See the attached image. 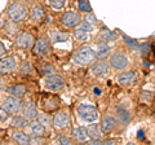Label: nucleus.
I'll use <instances>...</instances> for the list:
<instances>
[{
	"label": "nucleus",
	"mask_w": 155,
	"mask_h": 145,
	"mask_svg": "<svg viewBox=\"0 0 155 145\" xmlns=\"http://www.w3.org/2000/svg\"><path fill=\"white\" fill-rule=\"evenodd\" d=\"M96 57H97L96 52L92 49V48L84 47V48H81V49H79L75 53L74 57H72V61L79 66H88L91 64H93Z\"/></svg>",
	"instance_id": "obj_1"
},
{
	"label": "nucleus",
	"mask_w": 155,
	"mask_h": 145,
	"mask_svg": "<svg viewBox=\"0 0 155 145\" xmlns=\"http://www.w3.org/2000/svg\"><path fill=\"white\" fill-rule=\"evenodd\" d=\"M8 16L13 22H19L25 20L27 16L26 7L21 3H13L11 7L8 8Z\"/></svg>",
	"instance_id": "obj_2"
},
{
	"label": "nucleus",
	"mask_w": 155,
	"mask_h": 145,
	"mask_svg": "<svg viewBox=\"0 0 155 145\" xmlns=\"http://www.w3.org/2000/svg\"><path fill=\"white\" fill-rule=\"evenodd\" d=\"M78 114H79V117L85 120V122L88 123H92L94 122V120L98 118V112H97V109L94 106L92 105H79V108H78Z\"/></svg>",
	"instance_id": "obj_3"
},
{
	"label": "nucleus",
	"mask_w": 155,
	"mask_h": 145,
	"mask_svg": "<svg viewBox=\"0 0 155 145\" xmlns=\"http://www.w3.org/2000/svg\"><path fill=\"white\" fill-rule=\"evenodd\" d=\"M3 106L9 114H16L22 108L21 97H17V96H13V95L8 96V97L3 100Z\"/></svg>",
	"instance_id": "obj_4"
},
{
	"label": "nucleus",
	"mask_w": 155,
	"mask_h": 145,
	"mask_svg": "<svg viewBox=\"0 0 155 145\" xmlns=\"http://www.w3.org/2000/svg\"><path fill=\"white\" fill-rule=\"evenodd\" d=\"M51 51V43L47 38H39L32 46V53L35 56H45Z\"/></svg>",
	"instance_id": "obj_5"
},
{
	"label": "nucleus",
	"mask_w": 155,
	"mask_h": 145,
	"mask_svg": "<svg viewBox=\"0 0 155 145\" xmlns=\"http://www.w3.org/2000/svg\"><path fill=\"white\" fill-rule=\"evenodd\" d=\"M52 124L56 128H60V130H65L69 127L70 124V115L67 112H65V110H61V112L56 113L54 115H53L52 118Z\"/></svg>",
	"instance_id": "obj_6"
},
{
	"label": "nucleus",
	"mask_w": 155,
	"mask_h": 145,
	"mask_svg": "<svg viewBox=\"0 0 155 145\" xmlns=\"http://www.w3.org/2000/svg\"><path fill=\"white\" fill-rule=\"evenodd\" d=\"M44 86L49 91H58L64 87V78L57 74H51L44 80Z\"/></svg>",
	"instance_id": "obj_7"
},
{
	"label": "nucleus",
	"mask_w": 155,
	"mask_h": 145,
	"mask_svg": "<svg viewBox=\"0 0 155 145\" xmlns=\"http://www.w3.org/2000/svg\"><path fill=\"white\" fill-rule=\"evenodd\" d=\"M34 43H35V39L30 32H21L16 38V46L22 48V49H30L32 48Z\"/></svg>",
	"instance_id": "obj_8"
},
{
	"label": "nucleus",
	"mask_w": 155,
	"mask_h": 145,
	"mask_svg": "<svg viewBox=\"0 0 155 145\" xmlns=\"http://www.w3.org/2000/svg\"><path fill=\"white\" fill-rule=\"evenodd\" d=\"M110 65L111 67H114L115 70H123L127 67L128 65V59H127V56H124L123 53H114L113 56L110 57Z\"/></svg>",
	"instance_id": "obj_9"
},
{
	"label": "nucleus",
	"mask_w": 155,
	"mask_h": 145,
	"mask_svg": "<svg viewBox=\"0 0 155 145\" xmlns=\"http://www.w3.org/2000/svg\"><path fill=\"white\" fill-rule=\"evenodd\" d=\"M61 22H62V25H64L65 27L71 29V27H76L81 21H80V17H79V14L78 13H75V12H66V13H64V16H62Z\"/></svg>",
	"instance_id": "obj_10"
},
{
	"label": "nucleus",
	"mask_w": 155,
	"mask_h": 145,
	"mask_svg": "<svg viewBox=\"0 0 155 145\" xmlns=\"http://www.w3.org/2000/svg\"><path fill=\"white\" fill-rule=\"evenodd\" d=\"M17 61L14 57H4L0 60V74H9L16 70Z\"/></svg>",
	"instance_id": "obj_11"
},
{
	"label": "nucleus",
	"mask_w": 155,
	"mask_h": 145,
	"mask_svg": "<svg viewBox=\"0 0 155 145\" xmlns=\"http://www.w3.org/2000/svg\"><path fill=\"white\" fill-rule=\"evenodd\" d=\"M92 74L96 76H105L109 72V65L105 61H96L91 67Z\"/></svg>",
	"instance_id": "obj_12"
},
{
	"label": "nucleus",
	"mask_w": 155,
	"mask_h": 145,
	"mask_svg": "<svg viewBox=\"0 0 155 145\" xmlns=\"http://www.w3.org/2000/svg\"><path fill=\"white\" fill-rule=\"evenodd\" d=\"M22 115L26 117L27 119H34L38 115L36 105L32 101H27V103L22 106Z\"/></svg>",
	"instance_id": "obj_13"
},
{
	"label": "nucleus",
	"mask_w": 155,
	"mask_h": 145,
	"mask_svg": "<svg viewBox=\"0 0 155 145\" xmlns=\"http://www.w3.org/2000/svg\"><path fill=\"white\" fill-rule=\"evenodd\" d=\"M87 131H88V136L93 140V141H98V140L102 139L104 131H102V128H101V126H98V124L93 123V124L88 126Z\"/></svg>",
	"instance_id": "obj_14"
},
{
	"label": "nucleus",
	"mask_w": 155,
	"mask_h": 145,
	"mask_svg": "<svg viewBox=\"0 0 155 145\" xmlns=\"http://www.w3.org/2000/svg\"><path fill=\"white\" fill-rule=\"evenodd\" d=\"M116 126V119L113 115H105V117L101 119V128H102L104 132H110L113 131Z\"/></svg>",
	"instance_id": "obj_15"
},
{
	"label": "nucleus",
	"mask_w": 155,
	"mask_h": 145,
	"mask_svg": "<svg viewBox=\"0 0 155 145\" xmlns=\"http://www.w3.org/2000/svg\"><path fill=\"white\" fill-rule=\"evenodd\" d=\"M134 80H136V72L134 71H124L122 74L118 75V82L123 86L132 84Z\"/></svg>",
	"instance_id": "obj_16"
},
{
	"label": "nucleus",
	"mask_w": 155,
	"mask_h": 145,
	"mask_svg": "<svg viewBox=\"0 0 155 145\" xmlns=\"http://www.w3.org/2000/svg\"><path fill=\"white\" fill-rule=\"evenodd\" d=\"M30 18L32 22H40L43 18H44V9H43L41 5H34L30 11Z\"/></svg>",
	"instance_id": "obj_17"
},
{
	"label": "nucleus",
	"mask_w": 155,
	"mask_h": 145,
	"mask_svg": "<svg viewBox=\"0 0 155 145\" xmlns=\"http://www.w3.org/2000/svg\"><path fill=\"white\" fill-rule=\"evenodd\" d=\"M30 131H31V135L32 136H38V137H41L43 135L45 132V126H43L40 122H36V120H34V122L30 123Z\"/></svg>",
	"instance_id": "obj_18"
},
{
	"label": "nucleus",
	"mask_w": 155,
	"mask_h": 145,
	"mask_svg": "<svg viewBox=\"0 0 155 145\" xmlns=\"http://www.w3.org/2000/svg\"><path fill=\"white\" fill-rule=\"evenodd\" d=\"M12 137H13V140H16V143L21 144V145L31 144V137L23 131H14L13 135H12Z\"/></svg>",
	"instance_id": "obj_19"
},
{
	"label": "nucleus",
	"mask_w": 155,
	"mask_h": 145,
	"mask_svg": "<svg viewBox=\"0 0 155 145\" xmlns=\"http://www.w3.org/2000/svg\"><path fill=\"white\" fill-rule=\"evenodd\" d=\"M72 137H74L76 141H87L88 139V131L84 127H76L72 130Z\"/></svg>",
	"instance_id": "obj_20"
},
{
	"label": "nucleus",
	"mask_w": 155,
	"mask_h": 145,
	"mask_svg": "<svg viewBox=\"0 0 155 145\" xmlns=\"http://www.w3.org/2000/svg\"><path fill=\"white\" fill-rule=\"evenodd\" d=\"M116 118H118L119 123L122 124H128L130 120V114L128 110H125L123 108H116Z\"/></svg>",
	"instance_id": "obj_21"
},
{
	"label": "nucleus",
	"mask_w": 155,
	"mask_h": 145,
	"mask_svg": "<svg viewBox=\"0 0 155 145\" xmlns=\"http://www.w3.org/2000/svg\"><path fill=\"white\" fill-rule=\"evenodd\" d=\"M109 52H110V47H109V44L105 40L104 42H100L98 44H97L96 56L98 57V59H105V57L109 55Z\"/></svg>",
	"instance_id": "obj_22"
},
{
	"label": "nucleus",
	"mask_w": 155,
	"mask_h": 145,
	"mask_svg": "<svg viewBox=\"0 0 155 145\" xmlns=\"http://www.w3.org/2000/svg\"><path fill=\"white\" fill-rule=\"evenodd\" d=\"M7 92L9 95L17 96V97H22V96L26 93V87L23 84H14V86L9 87V88L7 89Z\"/></svg>",
	"instance_id": "obj_23"
},
{
	"label": "nucleus",
	"mask_w": 155,
	"mask_h": 145,
	"mask_svg": "<svg viewBox=\"0 0 155 145\" xmlns=\"http://www.w3.org/2000/svg\"><path fill=\"white\" fill-rule=\"evenodd\" d=\"M51 40L53 43H62L69 40V34L67 32H61L58 30H53L51 32Z\"/></svg>",
	"instance_id": "obj_24"
},
{
	"label": "nucleus",
	"mask_w": 155,
	"mask_h": 145,
	"mask_svg": "<svg viewBox=\"0 0 155 145\" xmlns=\"http://www.w3.org/2000/svg\"><path fill=\"white\" fill-rule=\"evenodd\" d=\"M27 118L26 117H19V115H16L13 119H12V127H17V128H23V127H26V126L28 124L27 123Z\"/></svg>",
	"instance_id": "obj_25"
},
{
	"label": "nucleus",
	"mask_w": 155,
	"mask_h": 145,
	"mask_svg": "<svg viewBox=\"0 0 155 145\" xmlns=\"http://www.w3.org/2000/svg\"><path fill=\"white\" fill-rule=\"evenodd\" d=\"M75 36L78 38V40L87 42V40H89V31H87V30H84V29L76 26V29H75Z\"/></svg>",
	"instance_id": "obj_26"
},
{
	"label": "nucleus",
	"mask_w": 155,
	"mask_h": 145,
	"mask_svg": "<svg viewBox=\"0 0 155 145\" xmlns=\"http://www.w3.org/2000/svg\"><path fill=\"white\" fill-rule=\"evenodd\" d=\"M78 9L83 13H91L92 7L88 0H78Z\"/></svg>",
	"instance_id": "obj_27"
},
{
	"label": "nucleus",
	"mask_w": 155,
	"mask_h": 145,
	"mask_svg": "<svg viewBox=\"0 0 155 145\" xmlns=\"http://www.w3.org/2000/svg\"><path fill=\"white\" fill-rule=\"evenodd\" d=\"M101 38L105 42H110V40H116V34L113 32L111 30H107V29H102L101 30Z\"/></svg>",
	"instance_id": "obj_28"
},
{
	"label": "nucleus",
	"mask_w": 155,
	"mask_h": 145,
	"mask_svg": "<svg viewBox=\"0 0 155 145\" xmlns=\"http://www.w3.org/2000/svg\"><path fill=\"white\" fill-rule=\"evenodd\" d=\"M19 72L22 75H30L32 72V67H31V64L28 61H23L21 65H19Z\"/></svg>",
	"instance_id": "obj_29"
},
{
	"label": "nucleus",
	"mask_w": 155,
	"mask_h": 145,
	"mask_svg": "<svg viewBox=\"0 0 155 145\" xmlns=\"http://www.w3.org/2000/svg\"><path fill=\"white\" fill-rule=\"evenodd\" d=\"M38 120L40 122L43 126H45V127H49L51 123H52V119L51 117L48 115L47 113H43V114H39L38 115Z\"/></svg>",
	"instance_id": "obj_30"
},
{
	"label": "nucleus",
	"mask_w": 155,
	"mask_h": 145,
	"mask_svg": "<svg viewBox=\"0 0 155 145\" xmlns=\"http://www.w3.org/2000/svg\"><path fill=\"white\" fill-rule=\"evenodd\" d=\"M48 2H49V5H51L53 9L58 11V9H62V8L65 7L66 0H48Z\"/></svg>",
	"instance_id": "obj_31"
},
{
	"label": "nucleus",
	"mask_w": 155,
	"mask_h": 145,
	"mask_svg": "<svg viewBox=\"0 0 155 145\" xmlns=\"http://www.w3.org/2000/svg\"><path fill=\"white\" fill-rule=\"evenodd\" d=\"M138 48H140V51H141L142 56H146L147 53L150 52V44H149V43H143V44H141Z\"/></svg>",
	"instance_id": "obj_32"
},
{
	"label": "nucleus",
	"mask_w": 155,
	"mask_h": 145,
	"mask_svg": "<svg viewBox=\"0 0 155 145\" xmlns=\"http://www.w3.org/2000/svg\"><path fill=\"white\" fill-rule=\"evenodd\" d=\"M123 38H124V40H125V43H127L128 46H130L132 48H136V47H140L137 43H136V40L134 39H132V38H128L127 35H123Z\"/></svg>",
	"instance_id": "obj_33"
},
{
	"label": "nucleus",
	"mask_w": 155,
	"mask_h": 145,
	"mask_svg": "<svg viewBox=\"0 0 155 145\" xmlns=\"http://www.w3.org/2000/svg\"><path fill=\"white\" fill-rule=\"evenodd\" d=\"M84 20L87 21V22H89L91 23V25H96V18H94V16H93V14H89V13H87V16H85V18H84Z\"/></svg>",
	"instance_id": "obj_34"
},
{
	"label": "nucleus",
	"mask_w": 155,
	"mask_h": 145,
	"mask_svg": "<svg viewBox=\"0 0 155 145\" xmlns=\"http://www.w3.org/2000/svg\"><path fill=\"white\" fill-rule=\"evenodd\" d=\"M58 141H60V144H64V145H69L71 144V139H69L67 136H60L58 137Z\"/></svg>",
	"instance_id": "obj_35"
},
{
	"label": "nucleus",
	"mask_w": 155,
	"mask_h": 145,
	"mask_svg": "<svg viewBox=\"0 0 155 145\" xmlns=\"http://www.w3.org/2000/svg\"><path fill=\"white\" fill-rule=\"evenodd\" d=\"M8 115H9V113L7 112L5 109L0 108V120H7L8 119Z\"/></svg>",
	"instance_id": "obj_36"
},
{
	"label": "nucleus",
	"mask_w": 155,
	"mask_h": 145,
	"mask_svg": "<svg viewBox=\"0 0 155 145\" xmlns=\"http://www.w3.org/2000/svg\"><path fill=\"white\" fill-rule=\"evenodd\" d=\"M43 71H44L45 74H54L56 69H54L53 66H51V65H47V66H44V69H43Z\"/></svg>",
	"instance_id": "obj_37"
},
{
	"label": "nucleus",
	"mask_w": 155,
	"mask_h": 145,
	"mask_svg": "<svg viewBox=\"0 0 155 145\" xmlns=\"http://www.w3.org/2000/svg\"><path fill=\"white\" fill-rule=\"evenodd\" d=\"M5 55V47H4V44L2 42H0V57Z\"/></svg>",
	"instance_id": "obj_38"
},
{
	"label": "nucleus",
	"mask_w": 155,
	"mask_h": 145,
	"mask_svg": "<svg viewBox=\"0 0 155 145\" xmlns=\"http://www.w3.org/2000/svg\"><path fill=\"white\" fill-rule=\"evenodd\" d=\"M93 91H94V95H97V96H100L101 93H102V92H101V89H100V88H94Z\"/></svg>",
	"instance_id": "obj_39"
},
{
	"label": "nucleus",
	"mask_w": 155,
	"mask_h": 145,
	"mask_svg": "<svg viewBox=\"0 0 155 145\" xmlns=\"http://www.w3.org/2000/svg\"><path fill=\"white\" fill-rule=\"evenodd\" d=\"M137 137H138V139H141V140H143V131H138Z\"/></svg>",
	"instance_id": "obj_40"
}]
</instances>
